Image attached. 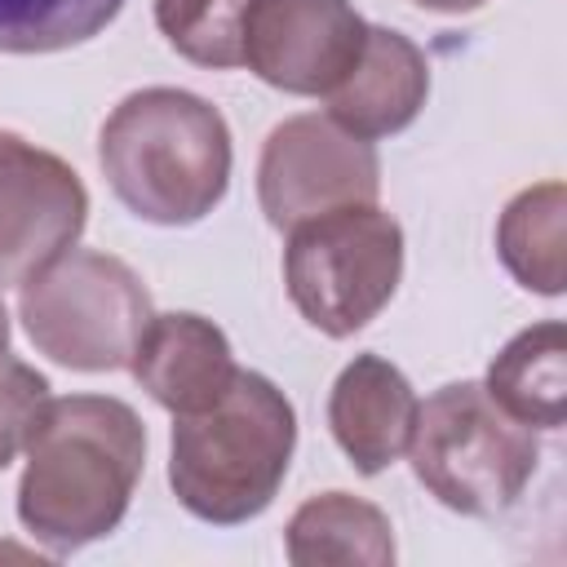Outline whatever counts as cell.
<instances>
[{
	"label": "cell",
	"mask_w": 567,
	"mask_h": 567,
	"mask_svg": "<svg viewBox=\"0 0 567 567\" xmlns=\"http://www.w3.org/2000/svg\"><path fill=\"white\" fill-rule=\"evenodd\" d=\"M18 483V518L49 554H75L120 527L146 465L142 416L111 394L44 399Z\"/></svg>",
	"instance_id": "obj_1"
},
{
	"label": "cell",
	"mask_w": 567,
	"mask_h": 567,
	"mask_svg": "<svg viewBox=\"0 0 567 567\" xmlns=\"http://www.w3.org/2000/svg\"><path fill=\"white\" fill-rule=\"evenodd\" d=\"M97 164L133 217L195 226L230 186V128L208 97L151 84L106 115Z\"/></svg>",
	"instance_id": "obj_2"
},
{
	"label": "cell",
	"mask_w": 567,
	"mask_h": 567,
	"mask_svg": "<svg viewBox=\"0 0 567 567\" xmlns=\"http://www.w3.org/2000/svg\"><path fill=\"white\" fill-rule=\"evenodd\" d=\"M292 447L297 412L288 394L270 377L239 368L213 408L173 416V496L213 527H239L284 487Z\"/></svg>",
	"instance_id": "obj_3"
},
{
	"label": "cell",
	"mask_w": 567,
	"mask_h": 567,
	"mask_svg": "<svg viewBox=\"0 0 567 567\" xmlns=\"http://www.w3.org/2000/svg\"><path fill=\"white\" fill-rule=\"evenodd\" d=\"M408 461L416 483L452 514L496 518L532 483L540 443L478 381H452L416 408Z\"/></svg>",
	"instance_id": "obj_4"
},
{
	"label": "cell",
	"mask_w": 567,
	"mask_h": 567,
	"mask_svg": "<svg viewBox=\"0 0 567 567\" xmlns=\"http://www.w3.org/2000/svg\"><path fill=\"white\" fill-rule=\"evenodd\" d=\"M403 279V226L377 204H346L288 226L284 284L297 315L341 341L368 328Z\"/></svg>",
	"instance_id": "obj_5"
},
{
	"label": "cell",
	"mask_w": 567,
	"mask_h": 567,
	"mask_svg": "<svg viewBox=\"0 0 567 567\" xmlns=\"http://www.w3.org/2000/svg\"><path fill=\"white\" fill-rule=\"evenodd\" d=\"M18 288V319L31 346L71 372L128 368L155 315L142 275L93 248H66Z\"/></svg>",
	"instance_id": "obj_6"
},
{
	"label": "cell",
	"mask_w": 567,
	"mask_h": 567,
	"mask_svg": "<svg viewBox=\"0 0 567 567\" xmlns=\"http://www.w3.org/2000/svg\"><path fill=\"white\" fill-rule=\"evenodd\" d=\"M381 159L372 142L346 133L328 115H292L270 128L257 159V204L275 230H288L306 217L377 204Z\"/></svg>",
	"instance_id": "obj_7"
},
{
	"label": "cell",
	"mask_w": 567,
	"mask_h": 567,
	"mask_svg": "<svg viewBox=\"0 0 567 567\" xmlns=\"http://www.w3.org/2000/svg\"><path fill=\"white\" fill-rule=\"evenodd\" d=\"M368 22L350 0H248L239 66L292 97H328L359 62Z\"/></svg>",
	"instance_id": "obj_8"
},
{
	"label": "cell",
	"mask_w": 567,
	"mask_h": 567,
	"mask_svg": "<svg viewBox=\"0 0 567 567\" xmlns=\"http://www.w3.org/2000/svg\"><path fill=\"white\" fill-rule=\"evenodd\" d=\"M89 221V190L80 173L0 128V284H27L66 248L80 244Z\"/></svg>",
	"instance_id": "obj_9"
},
{
	"label": "cell",
	"mask_w": 567,
	"mask_h": 567,
	"mask_svg": "<svg viewBox=\"0 0 567 567\" xmlns=\"http://www.w3.org/2000/svg\"><path fill=\"white\" fill-rule=\"evenodd\" d=\"M128 372L164 412L186 416L213 408L230 390L239 368L226 332L213 319L195 310H168L151 315L146 332L133 346Z\"/></svg>",
	"instance_id": "obj_10"
},
{
	"label": "cell",
	"mask_w": 567,
	"mask_h": 567,
	"mask_svg": "<svg viewBox=\"0 0 567 567\" xmlns=\"http://www.w3.org/2000/svg\"><path fill=\"white\" fill-rule=\"evenodd\" d=\"M416 390L412 381L381 354H354L328 394V425L337 447L359 474H381L399 456H408L416 425Z\"/></svg>",
	"instance_id": "obj_11"
},
{
	"label": "cell",
	"mask_w": 567,
	"mask_h": 567,
	"mask_svg": "<svg viewBox=\"0 0 567 567\" xmlns=\"http://www.w3.org/2000/svg\"><path fill=\"white\" fill-rule=\"evenodd\" d=\"M430 97V62L425 53L390 27H368L359 62L346 71V80L323 97L328 120H337L346 133L377 142L403 133Z\"/></svg>",
	"instance_id": "obj_12"
},
{
	"label": "cell",
	"mask_w": 567,
	"mask_h": 567,
	"mask_svg": "<svg viewBox=\"0 0 567 567\" xmlns=\"http://www.w3.org/2000/svg\"><path fill=\"white\" fill-rule=\"evenodd\" d=\"M483 390L518 425L558 430L567 416V328L545 319L509 337L492 359Z\"/></svg>",
	"instance_id": "obj_13"
},
{
	"label": "cell",
	"mask_w": 567,
	"mask_h": 567,
	"mask_svg": "<svg viewBox=\"0 0 567 567\" xmlns=\"http://www.w3.org/2000/svg\"><path fill=\"white\" fill-rule=\"evenodd\" d=\"M284 549L292 567H328V563H394V527L381 505L350 492H319L284 527Z\"/></svg>",
	"instance_id": "obj_14"
},
{
	"label": "cell",
	"mask_w": 567,
	"mask_h": 567,
	"mask_svg": "<svg viewBox=\"0 0 567 567\" xmlns=\"http://www.w3.org/2000/svg\"><path fill=\"white\" fill-rule=\"evenodd\" d=\"M505 270L536 297H558L567 284V186L536 182L518 190L496 221Z\"/></svg>",
	"instance_id": "obj_15"
},
{
	"label": "cell",
	"mask_w": 567,
	"mask_h": 567,
	"mask_svg": "<svg viewBox=\"0 0 567 567\" xmlns=\"http://www.w3.org/2000/svg\"><path fill=\"white\" fill-rule=\"evenodd\" d=\"M124 0H0V53H62L102 35Z\"/></svg>",
	"instance_id": "obj_16"
},
{
	"label": "cell",
	"mask_w": 567,
	"mask_h": 567,
	"mask_svg": "<svg viewBox=\"0 0 567 567\" xmlns=\"http://www.w3.org/2000/svg\"><path fill=\"white\" fill-rule=\"evenodd\" d=\"M248 0H155V27L182 58L199 66H239V18Z\"/></svg>",
	"instance_id": "obj_17"
},
{
	"label": "cell",
	"mask_w": 567,
	"mask_h": 567,
	"mask_svg": "<svg viewBox=\"0 0 567 567\" xmlns=\"http://www.w3.org/2000/svg\"><path fill=\"white\" fill-rule=\"evenodd\" d=\"M44 399H49L44 372H35L22 359L0 354V470L27 447L31 425L40 416Z\"/></svg>",
	"instance_id": "obj_18"
},
{
	"label": "cell",
	"mask_w": 567,
	"mask_h": 567,
	"mask_svg": "<svg viewBox=\"0 0 567 567\" xmlns=\"http://www.w3.org/2000/svg\"><path fill=\"white\" fill-rule=\"evenodd\" d=\"M412 4L434 9V13H474V9H483L487 0H412Z\"/></svg>",
	"instance_id": "obj_19"
},
{
	"label": "cell",
	"mask_w": 567,
	"mask_h": 567,
	"mask_svg": "<svg viewBox=\"0 0 567 567\" xmlns=\"http://www.w3.org/2000/svg\"><path fill=\"white\" fill-rule=\"evenodd\" d=\"M9 350V310H4V301H0V354Z\"/></svg>",
	"instance_id": "obj_20"
}]
</instances>
